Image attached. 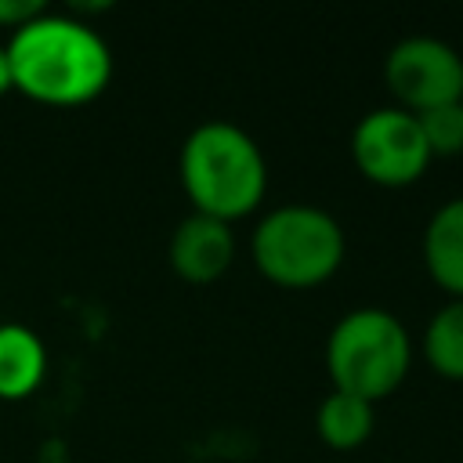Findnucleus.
I'll list each match as a JSON object with an SVG mask.
<instances>
[{"mask_svg":"<svg viewBox=\"0 0 463 463\" xmlns=\"http://www.w3.org/2000/svg\"><path fill=\"white\" fill-rule=\"evenodd\" d=\"M14 90L43 105L94 101L112 76L109 43L83 22L40 14L7 40Z\"/></svg>","mask_w":463,"mask_h":463,"instance_id":"1","label":"nucleus"},{"mask_svg":"<svg viewBox=\"0 0 463 463\" xmlns=\"http://www.w3.org/2000/svg\"><path fill=\"white\" fill-rule=\"evenodd\" d=\"M181 184L195 203V213L235 221L264 199L268 166L257 141L224 119L199 123L181 148Z\"/></svg>","mask_w":463,"mask_h":463,"instance_id":"2","label":"nucleus"},{"mask_svg":"<svg viewBox=\"0 0 463 463\" xmlns=\"http://www.w3.org/2000/svg\"><path fill=\"white\" fill-rule=\"evenodd\" d=\"M412 365V340L405 326L383 307L347 311L326 340V369L333 391L362 402H380L402 387Z\"/></svg>","mask_w":463,"mask_h":463,"instance_id":"3","label":"nucleus"},{"mask_svg":"<svg viewBox=\"0 0 463 463\" xmlns=\"http://www.w3.org/2000/svg\"><path fill=\"white\" fill-rule=\"evenodd\" d=\"M253 260L264 279L286 289L326 282L344 260V232L333 213L289 203L271 210L253 232Z\"/></svg>","mask_w":463,"mask_h":463,"instance_id":"4","label":"nucleus"},{"mask_svg":"<svg viewBox=\"0 0 463 463\" xmlns=\"http://www.w3.org/2000/svg\"><path fill=\"white\" fill-rule=\"evenodd\" d=\"M351 159L373 184L405 188L430 166V148L423 141L420 119L405 109H373L351 130Z\"/></svg>","mask_w":463,"mask_h":463,"instance_id":"5","label":"nucleus"},{"mask_svg":"<svg viewBox=\"0 0 463 463\" xmlns=\"http://www.w3.org/2000/svg\"><path fill=\"white\" fill-rule=\"evenodd\" d=\"M383 80L402 101L398 109L412 116L463 101V58L434 36H409L394 43L383 61Z\"/></svg>","mask_w":463,"mask_h":463,"instance_id":"6","label":"nucleus"},{"mask_svg":"<svg viewBox=\"0 0 463 463\" xmlns=\"http://www.w3.org/2000/svg\"><path fill=\"white\" fill-rule=\"evenodd\" d=\"M235 260V235L224 221L192 213L170 235V264L184 282L206 286L221 279Z\"/></svg>","mask_w":463,"mask_h":463,"instance_id":"7","label":"nucleus"},{"mask_svg":"<svg viewBox=\"0 0 463 463\" xmlns=\"http://www.w3.org/2000/svg\"><path fill=\"white\" fill-rule=\"evenodd\" d=\"M423 260L430 279L449 293L463 297V199L434 210L423 232Z\"/></svg>","mask_w":463,"mask_h":463,"instance_id":"8","label":"nucleus"},{"mask_svg":"<svg viewBox=\"0 0 463 463\" xmlns=\"http://www.w3.org/2000/svg\"><path fill=\"white\" fill-rule=\"evenodd\" d=\"M47 369L43 344L25 326H0V398H25L40 387Z\"/></svg>","mask_w":463,"mask_h":463,"instance_id":"9","label":"nucleus"},{"mask_svg":"<svg viewBox=\"0 0 463 463\" xmlns=\"http://www.w3.org/2000/svg\"><path fill=\"white\" fill-rule=\"evenodd\" d=\"M315 427H318V438L329 445V449H358L369 434H373V405L354 398V394H344V391H333L322 398L318 405V416H315Z\"/></svg>","mask_w":463,"mask_h":463,"instance_id":"10","label":"nucleus"},{"mask_svg":"<svg viewBox=\"0 0 463 463\" xmlns=\"http://www.w3.org/2000/svg\"><path fill=\"white\" fill-rule=\"evenodd\" d=\"M423 354L445 380H463V297H452L423 333Z\"/></svg>","mask_w":463,"mask_h":463,"instance_id":"11","label":"nucleus"},{"mask_svg":"<svg viewBox=\"0 0 463 463\" xmlns=\"http://www.w3.org/2000/svg\"><path fill=\"white\" fill-rule=\"evenodd\" d=\"M423 141L430 148V156H459L463 152V105H441V109H427L416 116Z\"/></svg>","mask_w":463,"mask_h":463,"instance_id":"12","label":"nucleus"},{"mask_svg":"<svg viewBox=\"0 0 463 463\" xmlns=\"http://www.w3.org/2000/svg\"><path fill=\"white\" fill-rule=\"evenodd\" d=\"M40 14H47V7L40 0H0V25H7L11 33L29 25Z\"/></svg>","mask_w":463,"mask_h":463,"instance_id":"13","label":"nucleus"},{"mask_svg":"<svg viewBox=\"0 0 463 463\" xmlns=\"http://www.w3.org/2000/svg\"><path fill=\"white\" fill-rule=\"evenodd\" d=\"M14 90V80H11V61H7V51L0 47V94Z\"/></svg>","mask_w":463,"mask_h":463,"instance_id":"14","label":"nucleus"},{"mask_svg":"<svg viewBox=\"0 0 463 463\" xmlns=\"http://www.w3.org/2000/svg\"><path fill=\"white\" fill-rule=\"evenodd\" d=\"M459 105H463V101H459Z\"/></svg>","mask_w":463,"mask_h":463,"instance_id":"15","label":"nucleus"}]
</instances>
